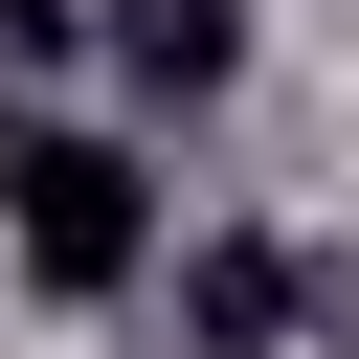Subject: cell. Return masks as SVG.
Here are the masks:
<instances>
[{
	"instance_id": "obj_3",
	"label": "cell",
	"mask_w": 359,
	"mask_h": 359,
	"mask_svg": "<svg viewBox=\"0 0 359 359\" xmlns=\"http://www.w3.org/2000/svg\"><path fill=\"white\" fill-rule=\"evenodd\" d=\"M292 314H314V269H292V247H202V269H180V337H202V359H269Z\"/></svg>"
},
{
	"instance_id": "obj_1",
	"label": "cell",
	"mask_w": 359,
	"mask_h": 359,
	"mask_svg": "<svg viewBox=\"0 0 359 359\" xmlns=\"http://www.w3.org/2000/svg\"><path fill=\"white\" fill-rule=\"evenodd\" d=\"M0 247H22V292L112 314V292L157 269V180H135L112 135H67V112H22V135H0Z\"/></svg>"
},
{
	"instance_id": "obj_2",
	"label": "cell",
	"mask_w": 359,
	"mask_h": 359,
	"mask_svg": "<svg viewBox=\"0 0 359 359\" xmlns=\"http://www.w3.org/2000/svg\"><path fill=\"white\" fill-rule=\"evenodd\" d=\"M224 67H247V0H112V90L135 112H202Z\"/></svg>"
},
{
	"instance_id": "obj_4",
	"label": "cell",
	"mask_w": 359,
	"mask_h": 359,
	"mask_svg": "<svg viewBox=\"0 0 359 359\" xmlns=\"http://www.w3.org/2000/svg\"><path fill=\"white\" fill-rule=\"evenodd\" d=\"M90 22H112V0H0V45H22V67H67Z\"/></svg>"
}]
</instances>
